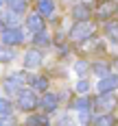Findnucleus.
Segmentation results:
<instances>
[{"instance_id": "f257e3e1", "label": "nucleus", "mask_w": 118, "mask_h": 126, "mask_svg": "<svg viewBox=\"0 0 118 126\" xmlns=\"http://www.w3.org/2000/svg\"><path fill=\"white\" fill-rule=\"evenodd\" d=\"M96 35V26L92 24L90 20H79L77 24L72 26L70 31V41H77V44H83Z\"/></svg>"}, {"instance_id": "f03ea898", "label": "nucleus", "mask_w": 118, "mask_h": 126, "mask_svg": "<svg viewBox=\"0 0 118 126\" xmlns=\"http://www.w3.org/2000/svg\"><path fill=\"white\" fill-rule=\"evenodd\" d=\"M37 104H39V100H37V94L33 89H20V94H18V107L22 111H33Z\"/></svg>"}, {"instance_id": "7ed1b4c3", "label": "nucleus", "mask_w": 118, "mask_h": 126, "mask_svg": "<svg viewBox=\"0 0 118 126\" xmlns=\"http://www.w3.org/2000/svg\"><path fill=\"white\" fill-rule=\"evenodd\" d=\"M26 83H28V76L26 74H22V72L11 74L7 80H4V91H7V94H20V89L24 87Z\"/></svg>"}, {"instance_id": "20e7f679", "label": "nucleus", "mask_w": 118, "mask_h": 126, "mask_svg": "<svg viewBox=\"0 0 118 126\" xmlns=\"http://www.w3.org/2000/svg\"><path fill=\"white\" fill-rule=\"evenodd\" d=\"M116 104H118V100H116V96H114L112 91L98 94V98H96V109H98L101 113H109V111H114Z\"/></svg>"}, {"instance_id": "39448f33", "label": "nucleus", "mask_w": 118, "mask_h": 126, "mask_svg": "<svg viewBox=\"0 0 118 126\" xmlns=\"http://www.w3.org/2000/svg\"><path fill=\"white\" fill-rule=\"evenodd\" d=\"M0 39H2V44H7V46H20L22 44V31L18 28V26H13V28H4L2 33H0Z\"/></svg>"}, {"instance_id": "423d86ee", "label": "nucleus", "mask_w": 118, "mask_h": 126, "mask_svg": "<svg viewBox=\"0 0 118 126\" xmlns=\"http://www.w3.org/2000/svg\"><path fill=\"white\" fill-rule=\"evenodd\" d=\"M98 94H105V91H116L118 89V74H105L101 80H98Z\"/></svg>"}, {"instance_id": "0eeeda50", "label": "nucleus", "mask_w": 118, "mask_h": 126, "mask_svg": "<svg viewBox=\"0 0 118 126\" xmlns=\"http://www.w3.org/2000/svg\"><path fill=\"white\" fill-rule=\"evenodd\" d=\"M114 13H116V2H112V0H101V2H98L96 15H98L101 20H109Z\"/></svg>"}, {"instance_id": "6e6552de", "label": "nucleus", "mask_w": 118, "mask_h": 126, "mask_svg": "<svg viewBox=\"0 0 118 126\" xmlns=\"http://www.w3.org/2000/svg\"><path fill=\"white\" fill-rule=\"evenodd\" d=\"M26 28L35 35V33H39V31H44V15L42 13H31L28 17H26Z\"/></svg>"}, {"instance_id": "1a4fd4ad", "label": "nucleus", "mask_w": 118, "mask_h": 126, "mask_svg": "<svg viewBox=\"0 0 118 126\" xmlns=\"http://www.w3.org/2000/svg\"><path fill=\"white\" fill-rule=\"evenodd\" d=\"M39 65H42V52L35 50V48L28 50L24 54V67L26 70H35V67H39Z\"/></svg>"}, {"instance_id": "9d476101", "label": "nucleus", "mask_w": 118, "mask_h": 126, "mask_svg": "<svg viewBox=\"0 0 118 126\" xmlns=\"http://www.w3.org/2000/svg\"><path fill=\"white\" fill-rule=\"evenodd\" d=\"M39 104H42V109H44L46 113H52V111H57V107H59V98H57L55 94H46V96L39 100Z\"/></svg>"}, {"instance_id": "9b49d317", "label": "nucleus", "mask_w": 118, "mask_h": 126, "mask_svg": "<svg viewBox=\"0 0 118 126\" xmlns=\"http://www.w3.org/2000/svg\"><path fill=\"white\" fill-rule=\"evenodd\" d=\"M90 15H92V7L88 4V2H81V4H77L74 9H72V17L74 20H90Z\"/></svg>"}, {"instance_id": "f8f14e48", "label": "nucleus", "mask_w": 118, "mask_h": 126, "mask_svg": "<svg viewBox=\"0 0 118 126\" xmlns=\"http://www.w3.org/2000/svg\"><path fill=\"white\" fill-rule=\"evenodd\" d=\"M55 11V2L52 0H37V13H42L44 17L46 15H50Z\"/></svg>"}, {"instance_id": "ddd939ff", "label": "nucleus", "mask_w": 118, "mask_h": 126, "mask_svg": "<svg viewBox=\"0 0 118 126\" xmlns=\"http://www.w3.org/2000/svg\"><path fill=\"white\" fill-rule=\"evenodd\" d=\"M96 126H114V124H118V120L114 117V115H109V113H101L96 120H92Z\"/></svg>"}, {"instance_id": "4468645a", "label": "nucleus", "mask_w": 118, "mask_h": 126, "mask_svg": "<svg viewBox=\"0 0 118 126\" xmlns=\"http://www.w3.org/2000/svg\"><path fill=\"white\" fill-rule=\"evenodd\" d=\"M105 35H107L109 41L118 44V22H107L105 24Z\"/></svg>"}, {"instance_id": "2eb2a0df", "label": "nucleus", "mask_w": 118, "mask_h": 126, "mask_svg": "<svg viewBox=\"0 0 118 126\" xmlns=\"http://www.w3.org/2000/svg\"><path fill=\"white\" fill-rule=\"evenodd\" d=\"M31 87L35 91H46L48 89V78L46 76H33L31 78Z\"/></svg>"}, {"instance_id": "dca6fc26", "label": "nucleus", "mask_w": 118, "mask_h": 126, "mask_svg": "<svg viewBox=\"0 0 118 126\" xmlns=\"http://www.w3.org/2000/svg\"><path fill=\"white\" fill-rule=\"evenodd\" d=\"M13 57H15V54H13V46L2 44V46H0V63H9Z\"/></svg>"}, {"instance_id": "f3484780", "label": "nucleus", "mask_w": 118, "mask_h": 126, "mask_svg": "<svg viewBox=\"0 0 118 126\" xmlns=\"http://www.w3.org/2000/svg\"><path fill=\"white\" fill-rule=\"evenodd\" d=\"M4 2L13 13H22L26 9V0H4Z\"/></svg>"}, {"instance_id": "a211bd4d", "label": "nucleus", "mask_w": 118, "mask_h": 126, "mask_svg": "<svg viewBox=\"0 0 118 126\" xmlns=\"http://www.w3.org/2000/svg\"><path fill=\"white\" fill-rule=\"evenodd\" d=\"M33 44H35V46H50V37H48L44 31H39V33H35Z\"/></svg>"}, {"instance_id": "6ab92c4d", "label": "nucleus", "mask_w": 118, "mask_h": 126, "mask_svg": "<svg viewBox=\"0 0 118 126\" xmlns=\"http://www.w3.org/2000/svg\"><path fill=\"white\" fill-rule=\"evenodd\" d=\"M90 107H92V102H90V98H85V94H83V98H79L74 102V109L77 111H90Z\"/></svg>"}, {"instance_id": "aec40b11", "label": "nucleus", "mask_w": 118, "mask_h": 126, "mask_svg": "<svg viewBox=\"0 0 118 126\" xmlns=\"http://www.w3.org/2000/svg\"><path fill=\"white\" fill-rule=\"evenodd\" d=\"M26 124H48V117L46 115H28V120H26Z\"/></svg>"}, {"instance_id": "412c9836", "label": "nucleus", "mask_w": 118, "mask_h": 126, "mask_svg": "<svg viewBox=\"0 0 118 126\" xmlns=\"http://www.w3.org/2000/svg\"><path fill=\"white\" fill-rule=\"evenodd\" d=\"M11 111H13L11 102H9V100H4V98H0V115H9Z\"/></svg>"}, {"instance_id": "4be33fe9", "label": "nucleus", "mask_w": 118, "mask_h": 126, "mask_svg": "<svg viewBox=\"0 0 118 126\" xmlns=\"http://www.w3.org/2000/svg\"><path fill=\"white\" fill-rule=\"evenodd\" d=\"M94 72L101 74V76H105V74H109V67H107L105 63H96V65H94Z\"/></svg>"}, {"instance_id": "5701e85b", "label": "nucleus", "mask_w": 118, "mask_h": 126, "mask_svg": "<svg viewBox=\"0 0 118 126\" xmlns=\"http://www.w3.org/2000/svg\"><path fill=\"white\" fill-rule=\"evenodd\" d=\"M88 89H90V83H88V80H79V83H77V91L81 94V96H83Z\"/></svg>"}, {"instance_id": "b1692460", "label": "nucleus", "mask_w": 118, "mask_h": 126, "mask_svg": "<svg viewBox=\"0 0 118 126\" xmlns=\"http://www.w3.org/2000/svg\"><path fill=\"white\" fill-rule=\"evenodd\" d=\"M79 122H81V124L92 122V120H90V111H79Z\"/></svg>"}, {"instance_id": "393cba45", "label": "nucleus", "mask_w": 118, "mask_h": 126, "mask_svg": "<svg viewBox=\"0 0 118 126\" xmlns=\"http://www.w3.org/2000/svg\"><path fill=\"white\" fill-rule=\"evenodd\" d=\"M74 70H77L79 74H85V70H88V63H85V61H77Z\"/></svg>"}, {"instance_id": "a878e982", "label": "nucleus", "mask_w": 118, "mask_h": 126, "mask_svg": "<svg viewBox=\"0 0 118 126\" xmlns=\"http://www.w3.org/2000/svg\"><path fill=\"white\" fill-rule=\"evenodd\" d=\"M0 124H15V117H9V115H4V117L0 120Z\"/></svg>"}, {"instance_id": "bb28decb", "label": "nucleus", "mask_w": 118, "mask_h": 126, "mask_svg": "<svg viewBox=\"0 0 118 126\" xmlns=\"http://www.w3.org/2000/svg\"><path fill=\"white\" fill-rule=\"evenodd\" d=\"M2 31H4V22L0 20V33H2Z\"/></svg>"}, {"instance_id": "cd10ccee", "label": "nucleus", "mask_w": 118, "mask_h": 126, "mask_svg": "<svg viewBox=\"0 0 118 126\" xmlns=\"http://www.w3.org/2000/svg\"><path fill=\"white\" fill-rule=\"evenodd\" d=\"M2 4H4V0H0V7H2Z\"/></svg>"}, {"instance_id": "c85d7f7f", "label": "nucleus", "mask_w": 118, "mask_h": 126, "mask_svg": "<svg viewBox=\"0 0 118 126\" xmlns=\"http://www.w3.org/2000/svg\"><path fill=\"white\" fill-rule=\"evenodd\" d=\"M116 13H118V2H116Z\"/></svg>"}]
</instances>
